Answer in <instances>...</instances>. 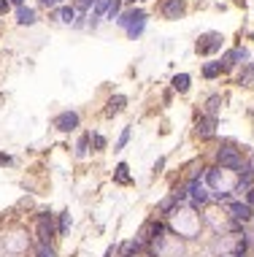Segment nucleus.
I'll return each instance as SVG.
<instances>
[{"mask_svg":"<svg viewBox=\"0 0 254 257\" xmlns=\"http://www.w3.org/2000/svg\"><path fill=\"white\" fill-rule=\"evenodd\" d=\"M216 162L222 168H230V170H246V166H244V160H240V152L238 149H232V146H222L216 152Z\"/></svg>","mask_w":254,"mask_h":257,"instance_id":"obj_1","label":"nucleus"},{"mask_svg":"<svg viewBox=\"0 0 254 257\" xmlns=\"http://www.w3.org/2000/svg\"><path fill=\"white\" fill-rule=\"evenodd\" d=\"M144 22H146V14H141V16H136L130 24H127V36L130 38H138L144 32Z\"/></svg>","mask_w":254,"mask_h":257,"instance_id":"obj_9","label":"nucleus"},{"mask_svg":"<svg viewBox=\"0 0 254 257\" xmlns=\"http://www.w3.org/2000/svg\"><path fill=\"white\" fill-rule=\"evenodd\" d=\"M108 6H111V0H95V19L103 16L108 11Z\"/></svg>","mask_w":254,"mask_h":257,"instance_id":"obj_21","label":"nucleus"},{"mask_svg":"<svg viewBox=\"0 0 254 257\" xmlns=\"http://www.w3.org/2000/svg\"><path fill=\"white\" fill-rule=\"evenodd\" d=\"M127 141H130V128H124V130H122V136H119V141H116V149H124V146H127Z\"/></svg>","mask_w":254,"mask_h":257,"instance_id":"obj_25","label":"nucleus"},{"mask_svg":"<svg viewBox=\"0 0 254 257\" xmlns=\"http://www.w3.org/2000/svg\"><path fill=\"white\" fill-rule=\"evenodd\" d=\"M38 257H57L52 244H38Z\"/></svg>","mask_w":254,"mask_h":257,"instance_id":"obj_19","label":"nucleus"},{"mask_svg":"<svg viewBox=\"0 0 254 257\" xmlns=\"http://www.w3.org/2000/svg\"><path fill=\"white\" fill-rule=\"evenodd\" d=\"M173 90H176V92H186V90H190V76H186V74L173 76Z\"/></svg>","mask_w":254,"mask_h":257,"instance_id":"obj_14","label":"nucleus"},{"mask_svg":"<svg viewBox=\"0 0 254 257\" xmlns=\"http://www.w3.org/2000/svg\"><path fill=\"white\" fill-rule=\"evenodd\" d=\"M252 187H254V174H252L249 168L240 170V179H238V184H236V190H232V192H249Z\"/></svg>","mask_w":254,"mask_h":257,"instance_id":"obj_8","label":"nucleus"},{"mask_svg":"<svg viewBox=\"0 0 254 257\" xmlns=\"http://www.w3.org/2000/svg\"><path fill=\"white\" fill-rule=\"evenodd\" d=\"M54 236V225H52V214L38 216V244H49Z\"/></svg>","mask_w":254,"mask_h":257,"instance_id":"obj_4","label":"nucleus"},{"mask_svg":"<svg viewBox=\"0 0 254 257\" xmlns=\"http://www.w3.org/2000/svg\"><path fill=\"white\" fill-rule=\"evenodd\" d=\"M236 60H246V52H244V49H232V52H227L224 60H222V70H224V68H230V65H236Z\"/></svg>","mask_w":254,"mask_h":257,"instance_id":"obj_10","label":"nucleus"},{"mask_svg":"<svg viewBox=\"0 0 254 257\" xmlns=\"http://www.w3.org/2000/svg\"><path fill=\"white\" fill-rule=\"evenodd\" d=\"M246 168H249L252 174H254V154H252V160H249V166H246Z\"/></svg>","mask_w":254,"mask_h":257,"instance_id":"obj_33","label":"nucleus"},{"mask_svg":"<svg viewBox=\"0 0 254 257\" xmlns=\"http://www.w3.org/2000/svg\"><path fill=\"white\" fill-rule=\"evenodd\" d=\"M119 6H122V0H111V6H108V19H114V16H119Z\"/></svg>","mask_w":254,"mask_h":257,"instance_id":"obj_24","label":"nucleus"},{"mask_svg":"<svg viewBox=\"0 0 254 257\" xmlns=\"http://www.w3.org/2000/svg\"><path fill=\"white\" fill-rule=\"evenodd\" d=\"M130 3H132V0H130Z\"/></svg>","mask_w":254,"mask_h":257,"instance_id":"obj_35","label":"nucleus"},{"mask_svg":"<svg viewBox=\"0 0 254 257\" xmlns=\"http://www.w3.org/2000/svg\"><path fill=\"white\" fill-rule=\"evenodd\" d=\"M141 14H144V11H127V14H122V19H116V22L122 24V28H127V24H130L132 19H136V16H141Z\"/></svg>","mask_w":254,"mask_h":257,"instance_id":"obj_20","label":"nucleus"},{"mask_svg":"<svg viewBox=\"0 0 254 257\" xmlns=\"http://www.w3.org/2000/svg\"><path fill=\"white\" fill-rule=\"evenodd\" d=\"M8 6H11L8 0H0V14H6V11H8Z\"/></svg>","mask_w":254,"mask_h":257,"instance_id":"obj_30","label":"nucleus"},{"mask_svg":"<svg viewBox=\"0 0 254 257\" xmlns=\"http://www.w3.org/2000/svg\"><path fill=\"white\" fill-rule=\"evenodd\" d=\"M11 3H14V6H22V3H24V0H11Z\"/></svg>","mask_w":254,"mask_h":257,"instance_id":"obj_34","label":"nucleus"},{"mask_svg":"<svg viewBox=\"0 0 254 257\" xmlns=\"http://www.w3.org/2000/svg\"><path fill=\"white\" fill-rule=\"evenodd\" d=\"M214 128H216V116H200L198 120V138H203V141H208L214 136Z\"/></svg>","mask_w":254,"mask_h":257,"instance_id":"obj_5","label":"nucleus"},{"mask_svg":"<svg viewBox=\"0 0 254 257\" xmlns=\"http://www.w3.org/2000/svg\"><path fill=\"white\" fill-rule=\"evenodd\" d=\"M222 41L224 38L219 36V32H206L203 38L198 41V54H211V52H216V49H222Z\"/></svg>","mask_w":254,"mask_h":257,"instance_id":"obj_2","label":"nucleus"},{"mask_svg":"<svg viewBox=\"0 0 254 257\" xmlns=\"http://www.w3.org/2000/svg\"><path fill=\"white\" fill-rule=\"evenodd\" d=\"M44 6H54V3H60V0H41Z\"/></svg>","mask_w":254,"mask_h":257,"instance_id":"obj_32","label":"nucleus"},{"mask_svg":"<svg viewBox=\"0 0 254 257\" xmlns=\"http://www.w3.org/2000/svg\"><path fill=\"white\" fill-rule=\"evenodd\" d=\"M240 84L254 87V65H246V68H244V74H240Z\"/></svg>","mask_w":254,"mask_h":257,"instance_id":"obj_17","label":"nucleus"},{"mask_svg":"<svg viewBox=\"0 0 254 257\" xmlns=\"http://www.w3.org/2000/svg\"><path fill=\"white\" fill-rule=\"evenodd\" d=\"M124 103H127V98H124V95H116V98H111V100H108V108H106V114H108V116L119 114V111L124 108Z\"/></svg>","mask_w":254,"mask_h":257,"instance_id":"obj_11","label":"nucleus"},{"mask_svg":"<svg viewBox=\"0 0 254 257\" xmlns=\"http://www.w3.org/2000/svg\"><path fill=\"white\" fill-rule=\"evenodd\" d=\"M0 166H11V157L8 154H0Z\"/></svg>","mask_w":254,"mask_h":257,"instance_id":"obj_31","label":"nucleus"},{"mask_svg":"<svg viewBox=\"0 0 254 257\" xmlns=\"http://www.w3.org/2000/svg\"><path fill=\"white\" fill-rule=\"evenodd\" d=\"M219 74H222V62H206L203 65V76L206 78H216Z\"/></svg>","mask_w":254,"mask_h":257,"instance_id":"obj_13","label":"nucleus"},{"mask_svg":"<svg viewBox=\"0 0 254 257\" xmlns=\"http://www.w3.org/2000/svg\"><path fill=\"white\" fill-rule=\"evenodd\" d=\"M162 11H165V16H168V19H178L184 14V0H165Z\"/></svg>","mask_w":254,"mask_h":257,"instance_id":"obj_7","label":"nucleus"},{"mask_svg":"<svg viewBox=\"0 0 254 257\" xmlns=\"http://www.w3.org/2000/svg\"><path fill=\"white\" fill-rule=\"evenodd\" d=\"M68 228H70V214L62 212V214H60V228H57V233L65 236V233H68Z\"/></svg>","mask_w":254,"mask_h":257,"instance_id":"obj_18","label":"nucleus"},{"mask_svg":"<svg viewBox=\"0 0 254 257\" xmlns=\"http://www.w3.org/2000/svg\"><path fill=\"white\" fill-rule=\"evenodd\" d=\"M127 170H130V168H127V162H119L116 170H114V182H116V184H130V174H127Z\"/></svg>","mask_w":254,"mask_h":257,"instance_id":"obj_12","label":"nucleus"},{"mask_svg":"<svg viewBox=\"0 0 254 257\" xmlns=\"http://www.w3.org/2000/svg\"><path fill=\"white\" fill-rule=\"evenodd\" d=\"M36 22V11L32 8H19V24H32Z\"/></svg>","mask_w":254,"mask_h":257,"instance_id":"obj_15","label":"nucleus"},{"mask_svg":"<svg viewBox=\"0 0 254 257\" xmlns=\"http://www.w3.org/2000/svg\"><path fill=\"white\" fill-rule=\"evenodd\" d=\"M90 3H95V0H76V6H78V8H90Z\"/></svg>","mask_w":254,"mask_h":257,"instance_id":"obj_29","label":"nucleus"},{"mask_svg":"<svg viewBox=\"0 0 254 257\" xmlns=\"http://www.w3.org/2000/svg\"><path fill=\"white\" fill-rule=\"evenodd\" d=\"M92 144H95V149L100 152V149H106V138L103 136H92Z\"/></svg>","mask_w":254,"mask_h":257,"instance_id":"obj_27","label":"nucleus"},{"mask_svg":"<svg viewBox=\"0 0 254 257\" xmlns=\"http://www.w3.org/2000/svg\"><path fill=\"white\" fill-rule=\"evenodd\" d=\"M173 203H176V198H168V200H162V203H160V214H168L170 208H173Z\"/></svg>","mask_w":254,"mask_h":257,"instance_id":"obj_26","label":"nucleus"},{"mask_svg":"<svg viewBox=\"0 0 254 257\" xmlns=\"http://www.w3.org/2000/svg\"><path fill=\"white\" fill-rule=\"evenodd\" d=\"M246 206H252V208H254V187L249 190V192H246Z\"/></svg>","mask_w":254,"mask_h":257,"instance_id":"obj_28","label":"nucleus"},{"mask_svg":"<svg viewBox=\"0 0 254 257\" xmlns=\"http://www.w3.org/2000/svg\"><path fill=\"white\" fill-rule=\"evenodd\" d=\"M78 122H82V120H78L76 111H62V114L54 116V128L62 130V133H70V130H76Z\"/></svg>","mask_w":254,"mask_h":257,"instance_id":"obj_3","label":"nucleus"},{"mask_svg":"<svg viewBox=\"0 0 254 257\" xmlns=\"http://www.w3.org/2000/svg\"><path fill=\"white\" fill-rule=\"evenodd\" d=\"M227 212L236 216V220H244V222H249L252 216H254V208L246 206V203H230V206H227Z\"/></svg>","mask_w":254,"mask_h":257,"instance_id":"obj_6","label":"nucleus"},{"mask_svg":"<svg viewBox=\"0 0 254 257\" xmlns=\"http://www.w3.org/2000/svg\"><path fill=\"white\" fill-rule=\"evenodd\" d=\"M86 146H90V136H84L82 141H78V146H76V157H84V154H86Z\"/></svg>","mask_w":254,"mask_h":257,"instance_id":"obj_23","label":"nucleus"},{"mask_svg":"<svg viewBox=\"0 0 254 257\" xmlns=\"http://www.w3.org/2000/svg\"><path fill=\"white\" fill-rule=\"evenodd\" d=\"M219 103H222V98H219V95H211V98H208V103H206V106H208V116H214V114H216Z\"/></svg>","mask_w":254,"mask_h":257,"instance_id":"obj_22","label":"nucleus"},{"mask_svg":"<svg viewBox=\"0 0 254 257\" xmlns=\"http://www.w3.org/2000/svg\"><path fill=\"white\" fill-rule=\"evenodd\" d=\"M73 16H76V14H73L70 6H65V8H60V11H57V19H60V22H65V24H70V22H73Z\"/></svg>","mask_w":254,"mask_h":257,"instance_id":"obj_16","label":"nucleus"}]
</instances>
